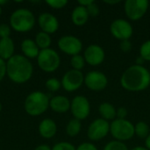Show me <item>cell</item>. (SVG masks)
<instances>
[{"label": "cell", "instance_id": "obj_44", "mask_svg": "<svg viewBox=\"0 0 150 150\" xmlns=\"http://www.w3.org/2000/svg\"><path fill=\"white\" fill-rule=\"evenodd\" d=\"M2 14V6H0V15Z\"/></svg>", "mask_w": 150, "mask_h": 150}, {"label": "cell", "instance_id": "obj_27", "mask_svg": "<svg viewBox=\"0 0 150 150\" xmlns=\"http://www.w3.org/2000/svg\"><path fill=\"white\" fill-rule=\"evenodd\" d=\"M45 86L48 91L54 92V91H57L61 88L62 83L57 78H49L46 81Z\"/></svg>", "mask_w": 150, "mask_h": 150}, {"label": "cell", "instance_id": "obj_38", "mask_svg": "<svg viewBox=\"0 0 150 150\" xmlns=\"http://www.w3.org/2000/svg\"><path fill=\"white\" fill-rule=\"evenodd\" d=\"M34 150H52V149L48 145H47V144H41V145L37 146L34 149Z\"/></svg>", "mask_w": 150, "mask_h": 150}, {"label": "cell", "instance_id": "obj_13", "mask_svg": "<svg viewBox=\"0 0 150 150\" xmlns=\"http://www.w3.org/2000/svg\"><path fill=\"white\" fill-rule=\"evenodd\" d=\"M84 84L93 91H101L106 88L108 78L103 72L97 70L90 71L84 76Z\"/></svg>", "mask_w": 150, "mask_h": 150}, {"label": "cell", "instance_id": "obj_10", "mask_svg": "<svg viewBox=\"0 0 150 150\" xmlns=\"http://www.w3.org/2000/svg\"><path fill=\"white\" fill-rule=\"evenodd\" d=\"M110 31L112 35L120 40H129L134 33L133 25L124 18L114 19L110 25Z\"/></svg>", "mask_w": 150, "mask_h": 150}, {"label": "cell", "instance_id": "obj_21", "mask_svg": "<svg viewBox=\"0 0 150 150\" xmlns=\"http://www.w3.org/2000/svg\"><path fill=\"white\" fill-rule=\"evenodd\" d=\"M98 112L101 115L102 119L109 121L114 120L117 118V109L108 102H104L98 106Z\"/></svg>", "mask_w": 150, "mask_h": 150}, {"label": "cell", "instance_id": "obj_41", "mask_svg": "<svg viewBox=\"0 0 150 150\" xmlns=\"http://www.w3.org/2000/svg\"><path fill=\"white\" fill-rule=\"evenodd\" d=\"M120 2V0H105V3L108 4H118Z\"/></svg>", "mask_w": 150, "mask_h": 150}, {"label": "cell", "instance_id": "obj_32", "mask_svg": "<svg viewBox=\"0 0 150 150\" xmlns=\"http://www.w3.org/2000/svg\"><path fill=\"white\" fill-rule=\"evenodd\" d=\"M86 9H87V11H88L90 17H97L99 14V12H100L98 5L95 2H93L89 6H87Z\"/></svg>", "mask_w": 150, "mask_h": 150}, {"label": "cell", "instance_id": "obj_42", "mask_svg": "<svg viewBox=\"0 0 150 150\" xmlns=\"http://www.w3.org/2000/svg\"><path fill=\"white\" fill-rule=\"evenodd\" d=\"M130 150H149L147 148H145V147H142V146H137V147H134V148H133L132 149Z\"/></svg>", "mask_w": 150, "mask_h": 150}, {"label": "cell", "instance_id": "obj_43", "mask_svg": "<svg viewBox=\"0 0 150 150\" xmlns=\"http://www.w3.org/2000/svg\"><path fill=\"white\" fill-rule=\"evenodd\" d=\"M8 1L7 0H0V6H2L3 4H5Z\"/></svg>", "mask_w": 150, "mask_h": 150}, {"label": "cell", "instance_id": "obj_24", "mask_svg": "<svg viewBox=\"0 0 150 150\" xmlns=\"http://www.w3.org/2000/svg\"><path fill=\"white\" fill-rule=\"evenodd\" d=\"M149 126L144 121H140L134 125V133L138 137L142 139H146L149 135Z\"/></svg>", "mask_w": 150, "mask_h": 150}, {"label": "cell", "instance_id": "obj_18", "mask_svg": "<svg viewBox=\"0 0 150 150\" xmlns=\"http://www.w3.org/2000/svg\"><path fill=\"white\" fill-rule=\"evenodd\" d=\"M20 47L23 55L28 59H33V58L37 59L40 51L35 41L32 39H25L24 40H22Z\"/></svg>", "mask_w": 150, "mask_h": 150}, {"label": "cell", "instance_id": "obj_22", "mask_svg": "<svg viewBox=\"0 0 150 150\" xmlns=\"http://www.w3.org/2000/svg\"><path fill=\"white\" fill-rule=\"evenodd\" d=\"M34 41L39 47V48L40 50H43V49H47L50 47L51 43H52V39L50 37V34L41 31L36 34Z\"/></svg>", "mask_w": 150, "mask_h": 150}, {"label": "cell", "instance_id": "obj_14", "mask_svg": "<svg viewBox=\"0 0 150 150\" xmlns=\"http://www.w3.org/2000/svg\"><path fill=\"white\" fill-rule=\"evenodd\" d=\"M83 57L86 62L91 66H98L103 63L105 53L104 48L97 44H91L88 46L83 53Z\"/></svg>", "mask_w": 150, "mask_h": 150}, {"label": "cell", "instance_id": "obj_25", "mask_svg": "<svg viewBox=\"0 0 150 150\" xmlns=\"http://www.w3.org/2000/svg\"><path fill=\"white\" fill-rule=\"evenodd\" d=\"M86 62L84 60V57L83 55H81L80 54H76V55H73L71 56V59H70V65L72 66L73 69H76V70H80L83 69L84 65H85Z\"/></svg>", "mask_w": 150, "mask_h": 150}, {"label": "cell", "instance_id": "obj_11", "mask_svg": "<svg viewBox=\"0 0 150 150\" xmlns=\"http://www.w3.org/2000/svg\"><path fill=\"white\" fill-rule=\"evenodd\" d=\"M59 49L71 56L79 54L83 49L82 40L73 35H64L61 37L57 42Z\"/></svg>", "mask_w": 150, "mask_h": 150}, {"label": "cell", "instance_id": "obj_6", "mask_svg": "<svg viewBox=\"0 0 150 150\" xmlns=\"http://www.w3.org/2000/svg\"><path fill=\"white\" fill-rule=\"evenodd\" d=\"M39 68L47 73L54 72L61 64V57L59 54L52 48H47L40 51L37 57Z\"/></svg>", "mask_w": 150, "mask_h": 150}, {"label": "cell", "instance_id": "obj_16", "mask_svg": "<svg viewBox=\"0 0 150 150\" xmlns=\"http://www.w3.org/2000/svg\"><path fill=\"white\" fill-rule=\"evenodd\" d=\"M49 107L57 113H65L70 110V101L65 96L57 95L50 99Z\"/></svg>", "mask_w": 150, "mask_h": 150}, {"label": "cell", "instance_id": "obj_3", "mask_svg": "<svg viewBox=\"0 0 150 150\" xmlns=\"http://www.w3.org/2000/svg\"><path fill=\"white\" fill-rule=\"evenodd\" d=\"M35 21L34 14L25 8L15 10L10 17V25L11 29L18 33L31 31L35 25Z\"/></svg>", "mask_w": 150, "mask_h": 150}, {"label": "cell", "instance_id": "obj_45", "mask_svg": "<svg viewBox=\"0 0 150 150\" xmlns=\"http://www.w3.org/2000/svg\"><path fill=\"white\" fill-rule=\"evenodd\" d=\"M1 110H2V104L0 103V112H1Z\"/></svg>", "mask_w": 150, "mask_h": 150}, {"label": "cell", "instance_id": "obj_36", "mask_svg": "<svg viewBox=\"0 0 150 150\" xmlns=\"http://www.w3.org/2000/svg\"><path fill=\"white\" fill-rule=\"evenodd\" d=\"M127 116V110L125 107H120L117 109V118L120 120H125Z\"/></svg>", "mask_w": 150, "mask_h": 150}, {"label": "cell", "instance_id": "obj_34", "mask_svg": "<svg viewBox=\"0 0 150 150\" xmlns=\"http://www.w3.org/2000/svg\"><path fill=\"white\" fill-rule=\"evenodd\" d=\"M76 150H98V148L91 142H83L81 143L77 148Z\"/></svg>", "mask_w": 150, "mask_h": 150}, {"label": "cell", "instance_id": "obj_39", "mask_svg": "<svg viewBox=\"0 0 150 150\" xmlns=\"http://www.w3.org/2000/svg\"><path fill=\"white\" fill-rule=\"evenodd\" d=\"M145 148H147L148 149L150 150V134L145 139Z\"/></svg>", "mask_w": 150, "mask_h": 150}, {"label": "cell", "instance_id": "obj_19", "mask_svg": "<svg viewBox=\"0 0 150 150\" xmlns=\"http://www.w3.org/2000/svg\"><path fill=\"white\" fill-rule=\"evenodd\" d=\"M14 42L11 37L0 39V58L7 62L14 55Z\"/></svg>", "mask_w": 150, "mask_h": 150}, {"label": "cell", "instance_id": "obj_2", "mask_svg": "<svg viewBox=\"0 0 150 150\" xmlns=\"http://www.w3.org/2000/svg\"><path fill=\"white\" fill-rule=\"evenodd\" d=\"M33 73V67L28 58L22 54H14L6 62V75L16 83L29 81Z\"/></svg>", "mask_w": 150, "mask_h": 150}, {"label": "cell", "instance_id": "obj_5", "mask_svg": "<svg viewBox=\"0 0 150 150\" xmlns=\"http://www.w3.org/2000/svg\"><path fill=\"white\" fill-rule=\"evenodd\" d=\"M110 133L116 141L124 142L135 135L134 125L126 119H115L110 124Z\"/></svg>", "mask_w": 150, "mask_h": 150}, {"label": "cell", "instance_id": "obj_17", "mask_svg": "<svg viewBox=\"0 0 150 150\" xmlns=\"http://www.w3.org/2000/svg\"><path fill=\"white\" fill-rule=\"evenodd\" d=\"M56 132L57 125L52 119H44L39 125V134L42 138L51 139L56 134Z\"/></svg>", "mask_w": 150, "mask_h": 150}, {"label": "cell", "instance_id": "obj_33", "mask_svg": "<svg viewBox=\"0 0 150 150\" xmlns=\"http://www.w3.org/2000/svg\"><path fill=\"white\" fill-rule=\"evenodd\" d=\"M132 43L130 41V40H120V47L123 52H130L132 49Z\"/></svg>", "mask_w": 150, "mask_h": 150}, {"label": "cell", "instance_id": "obj_4", "mask_svg": "<svg viewBox=\"0 0 150 150\" xmlns=\"http://www.w3.org/2000/svg\"><path fill=\"white\" fill-rule=\"evenodd\" d=\"M49 98L44 92L36 91L30 93L24 102V108L31 116H40L49 107Z\"/></svg>", "mask_w": 150, "mask_h": 150}, {"label": "cell", "instance_id": "obj_7", "mask_svg": "<svg viewBox=\"0 0 150 150\" xmlns=\"http://www.w3.org/2000/svg\"><path fill=\"white\" fill-rule=\"evenodd\" d=\"M149 2L148 0H127L124 4L125 12L130 20L141 19L148 11Z\"/></svg>", "mask_w": 150, "mask_h": 150}, {"label": "cell", "instance_id": "obj_23", "mask_svg": "<svg viewBox=\"0 0 150 150\" xmlns=\"http://www.w3.org/2000/svg\"><path fill=\"white\" fill-rule=\"evenodd\" d=\"M82 129V123L81 120H76V119H72L70 120L66 127V133L70 137H75L79 134Z\"/></svg>", "mask_w": 150, "mask_h": 150}, {"label": "cell", "instance_id": "obj_28", "mask_svg": "<svg viewBox=\"0 0 150 150\" xmlns=\"http://www.w3.org/2000/svg\"><path fill=\"white\" fill-rule=\"evenodd\" d=\"M140 56L144 61H150V40L143 42L140 47Z\"/></svg>", "mask_w": 150, "mask_h": 150}, {"label": "cell", "instance_id": "obj_9", "mask_svg": "<svg viewBox=\"0 0 150 150\" xmlns=\"http://www.w3.org/2000/svg\"><path fill=\"white\" fill-rule=\"evenodd\" d=\"M62 86L68 92L78 90L84 83V76L82 71L76 69L68 70L62 78Z\"/></svg>", "mask_w": 150, "mask_h": 150}, {"label": "cell", "instance_id": "obj_15", "mask_svg": "<svg viewBox=\"0 0 150 150\" xmlns=\"http://www.w3.org/2000/svg\"><path fill=\"white\" fill-rule=\"evenodd\" d=\"M38 24L41 28V31L48 34L55 33L60 25L57 18L49 12L40 13L38 18Z\"/></svg>", "mask_w": 150, "mask_h": 150}, {"label": "cell", "instance_id": "obj_20", "mask_svg": "<svg viewBox=\"0 0 150 150\" xmlns=\"http://www.w3.org/2000/svg\"><path fill=\"white\" fill-rule=\"evenodd\" d=\"M89 13L87 11V9L83 6L77 5L74 8L71 13V20L72 22L78 26L83 25L87 23L89 19Z\"/></svg>", "mask_w": 150, "mask_h": 150}, {"label": "cell", "instance_id": "obj_1", "mask_svg": "<svg viewBox=\"0 0 150 150\" xmlns=\"http://www.w3.org/2000/svg\"><path fill=\"white\" fill-rule=\"evenodd\" d=\"M121 86L129 91H142L150 85L149 70L142 65H132L127 68L120 77Z\"/></svg>", "mask_w": 150, "mask_h": 150}, {"label": "cell", "instance_id": "obj_12", "mask_svg": "<svg viewBox=\"0 0 150 150\" xmlns=\"http://www.w3.org/2000/svg\"><path fill=\"white\" fill-rule=\"evenodd\" d=\"M109 133L110 123L102 118H98L90 124L87 131V135L90 140L98 142L104 139Z\"/></svg>", "mask_w": 150, "mask_h": 150}, {"label": "cell", "instance_id": "obj_8", "mask_svg": "<svg viewBox=\"0 0 150 150\" xmlns=\"http://www.w3.org/2000/svg\"><path fill=\"white\" fill-rule=\"evenodd\" d=\"M70 111L75 119L85 120L91 112L90 101L85 96L77 95L70 101Z\"/></svg>", "mask_w": 150, "mask_h": 150}, {"label": "cell", "instance_id": "obj_29", "mask_svg": "<svg viewBox=\"0 0 150 150\" xmlns=\"http://www.w3.org/2000/svg\"><path fill=\"white\" fill-rule=\"evenodd\" d=\"M52 150H76V148L69 142H62L54 145Z\"/></svg>", "mask_w": 150, "mask_h": 150}, {"label": "cell", "instance_id": "obj_35", "mask_svg": "<svg viewBox=\"0 0 150 150\" xmlns=\"http://www.w3.org/2000/svg\"><path fill=\"white\" fill-rule=\"evenodd\" d=\"M6 75V62L0 58V82Z\"/></svg>", "mask_w": 150, "mask_h": 150}, {"label": "cell", "instance_id": "obj_37", "mask_svg": "<svg viewBox=\"0 0 150 150\" xmlns=\"http://www.w3.org/2000/svg\"><path fill=\"white\" fill-rule=\"evenodd\" d=\"M93 2H94L93 0H78V1H77V3H78L79 5L83 6V7H85V8H86L87 6H89L90 4H91Z\"/></svg>", "mask_w": 150, "mask_h": 150}, {"label": "cell", "instance_id": "obj_26", "mask_svg": "<svg viewBox=\"0 0 150 150\" xmlns=\"http://www.w3.org/2000/svg\"><path fill=\"white\" fill-rule=\"evenodd\" d=\"M103 150H129L127 146L122 142H119V141H112L109 142L104 148Z\"/></svg>", "mask_w": 150, "mask_h": 150}, {"label": "cell", "instance_id": "obj_31", "mask_svg": "<svg viewBox=\"0 0 150 150\" xmlns=\"http://www.w3.org/2000/svg\"><path fill=\"white\" fill-rule=\"evenodd\" d=\"M11 33V27L7 24H0V39L9 38Z\"/></svg>", "mask_w": 150, "mask_h": 150}, {"label": "cell", "instance_id": "obj_30", "mask_svg": "<svg viewBox=\"0 0 150 150\" xmlns=\"http://www.w3.org/2000/svg\"><path fill=\"white\" fill-rule=\"evenodd\" d=\"M46 3L53 9H62L68 4L67 0H46Z\"/></svg>", "mask_w": 150, "mask_h": 150}, {"label": "cell", "instance_id": "obj_40", "mask_svg": "<svg viewBox=\"0 0 150 150\" xmlns=\"http://www.w3.org/2000/svg\"><path fill=\"white\" fill-rule=\"evenodd\" d=\"M145 61L143 60V58H142L140 55L138 56V58L136 59V61H135V62H136V64L137 65H142V66H143V62H144Z\"/></svg>", "mask_w": 150, "mask_h": 150}]
</instances>
